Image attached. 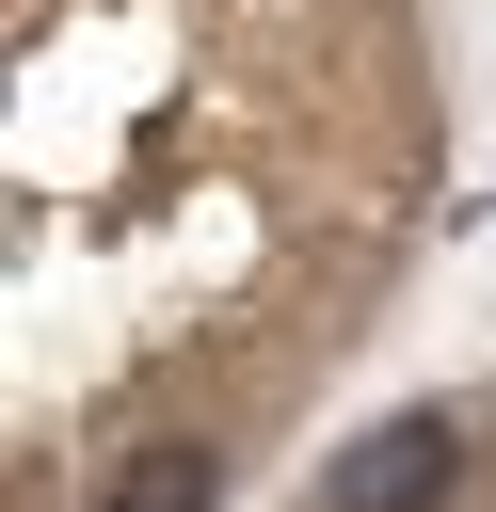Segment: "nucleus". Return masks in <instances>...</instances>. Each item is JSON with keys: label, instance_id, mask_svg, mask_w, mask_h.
Masks as SVG:
<instances>
[{"label": "nucleus", "instance_id": "nucleus-1", "mask_svg": "<svg viewBox=\"0 0 496 512\" xmlns=\"http://www.w3.org/2000/svg\"><path fill=\"white\" fill-rule=\"evenodd\" d=\"M432 496H448V416H384L320 480V512H432Z\"/></svg>", "mask_w": 496, "mask_h": 512}, {"label": "nucleus", "instance_id": "nucleus-2", "mask_svg": "<svg viewBox=\"0 0 496 512\" xmlns=\"http://www.w3.org/2000/svg\"><path fill=\"white\" fill-rule=\"evenodd\" d=\"M208 496H224V448L208 432H160V448H128L96 480V512H208Z\"/></svg>", "mask_w": 496, "mask_h": 512}]
</instances>
